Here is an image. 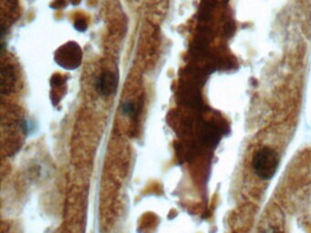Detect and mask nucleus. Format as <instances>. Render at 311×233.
Listing matches in <instances>:
<instances>
[{
	"label": "nucleus",
	"instance_id": "nucleus-6",
	"mask_svg": "<svg viewBox=\"0 0 311 233\" xmlns=\"http://www.w3.org/2000/svg\"><path fill=\"white\" fill-rule=\"evenodd\" d=\"M75 28L79 31H84L86 29V24H85V22L77 21L75 24Z\"/></svg>",
	"mask_w": 311,
	"mask_h": 233
},
{
	"label": "nucleus",
	"instance_id": "nucleus-1",
	"mask_svg": "<svg viewBox=\"0 0 311 233\" xmlns=\"http://www.w3.org/2000/svg\"><path fill=\"white\" fill-rule=\"evenodd\" d=\"M279 164L278 154L273 149L265 147L257 151L253 158V167L258 177L270 180L274 177Z\"/></svg>",
	"mask_w": 311,
	"mask_h": 233
},
{
	"label": "nucleus",
	"instance_id": "nucleus-2",
	"mask_svg": "<svg viewBox=\"0 0 311 233\" xmlns=\"http://www.w3.org/2000/svg\"><path fill=\"white\" fill-rule=\"evenodd\" d=\"M81 47L75 42H69L61 46L55 54L58 65L66 69H75L82 64Z\"/></svg>",
	"mask_w": 311,
	"mask_h": 233
},
{
	"label": "nucleus",
	"instance_id": "nucleus-5",
	"mask_svg": "<svg viewBox=\"0 0 311 233\" xmlns=\"http://www.w3.org/2000/svg\"><path fill=\"white\" fill-rule=\"evenodd\" d=\"M122 110H123V113H125L127 115H134L135 112V107L132 102H126L125 104H123Z\"/></svg>",
	"mask_w": 311,
	"mask_h": 233
},
{
	"label": "nucleus",
	"instance_id": "nucleus-3",
	"mask_svg": "<svg viewBox=\"0 0 311 233\" xmlns=\"http://www.w3.org/2000/svg\"><path fill=\"white\" fill-rule=\"evenodd\" d=\"M96 87L101 94L110 96L116 92L118 87V80L112 73H104L97 80Z\"/></svg>",
	"mask_w": 311,
	"mask_h": 233
},
{
	"label": "nucleus",
	"instance_id": "nucleus-4",
	"mask_svg": "<svg viewBox=\"0 0 311 233\" xmlns=\"http://www.w3.org/2000/svg\"><path fill=\"white\" fill-rule=\"evenodd\" d=\"M261 233H283V226L277 224L276 221L274 225L271 224L270 221L267 222V226H264Z\"/></svg>",
	"mask_w": 311,
	"mask_h": 233
}]
</instances>
